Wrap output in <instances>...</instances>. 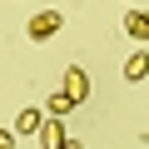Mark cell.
<instances>
[{
	"label": "cell",
	"mask_w": 149,
	"mask_h": 149,
	"mask_svg": "<svg viewBox=\"0 0 149 149\" xmlns=\"http://www.w3.org/2000/svg\"><path fill=\"white\" fill-rule=\"evenodd\" d=\"M124 30H129L134 40H149V25H144V10H129V15H124Z\"/></svg>",
	"instance_id": "cell-6"
},
{
	"label": "cell",
	"mask_w": 149,
	"mask_h": 149,
	"mask_svg": "<svg viewBox=\"0 0 149 149\" xmlns=\"http://www.w3.org/2000/svg\"><path fill=\"white\" fill-rule=\"evenodd\" d=\"M124 80H129V85L149 80V50H134V55L124 60Z\"/></svg>",
	"instance_id": "cell-4"
},
{
	"label": "cell",
	"mask_w": 149,
	"mask_h": 149,
	"mask_svg": "<svg viewBox=\"0 0 149 149\" xmlns=\"http://www.w3.org/2000/svg\"><path fill=\"white\" fill-rule=\"evenodd\" d=\"M65 95H70L74 104H85V100H90V74H85L80 65H70V70H65Z\"/></svg>",
	"instance_id": "cell-3"
},
{
	"label": "cell",
	"mask_w": 149,
	"mask_h": 149,
	"mask_svg": "<svg viewBox=\"0 0 149 149\" xmlns=\"http://www.w3.org/2000/svg\"><path fill=\"white\" fill-rule=\"evenodd\" d=\"M70 109H74V100H70V95H65V90H60V95H50V100H45V114H60V119H65V114H70Z\"/></svg>",
	"instance_id": "cell-7"
},
{
	"label": "cell",
	"mask_w": 149,
	"mask_h": 149,
	"mask_svg": "<svg viewBox=\"0 0 149 149\" xmlns=\"http://www.w3.org/2000/svg\"><path fill=\"white\" fill-rule=\"evenodd\" d=\"M60 25H65L60 10H35L30 25H25V35H30V40H50V35H60Z\"/></svg>",
	"instance_id": "cell-2"
},
{
	"label": "cell",
	"mask_w": 149,
	"mask_h": 149,
	"mask_svg": "<svg viewBox=\"0 0 149 149\" xmlns=\"http://www.w3.org/2000/svg\"><path fill=\"white\" fill-rule=\"evenodd\" d=\"M144 25H149V10H144Z\"/></svg>",
	"instance_id": "cell-9"
},
{
	"label": "cell",
	"mask_w": 149,
	"mask_h": 149,
	"mask_svg": "<svg viewBox=\"0 0 149 149\" xmlns=\"http://www.w3.org/2000/svg\"><path fill=\"white\" fill-rule=\"evenodd\" d=\"M40 119H45V109H20V119H15V139H35Z\"/></svg>",
	"instance_id": "cell-5"
},
{
	"label": "cell",
	"mask_w": 149,
	"mask_h": 149,
	"mask_svg": "<svg viewBox=\"0 0 149 149\" xmlns=\"http://www.w3.org/2000/svg\"><path fill=\"white\" fill-rule=\"evenodd\" d=\"M35 139H40L45 149H70V144H80V139H70V134H65L60 114H45V119H40V129H35Z\"/></svg>",
	"instance_id": "cell-1"
},
{
	"label": "cell",
	"mask_w": 149,
	"mask_h": 149,
	"mask_svg": "<svg viewBox=\"0 0 149 149\" xmlns=\"http://www.w3.org/2000/svg\"><path fill=\"white\" fill-rule=\"evenodd\" d=\"M15 144V129H0V149H10Z\"/></svg>",
	"instance_id": "cell-8"
}]
</instances>
